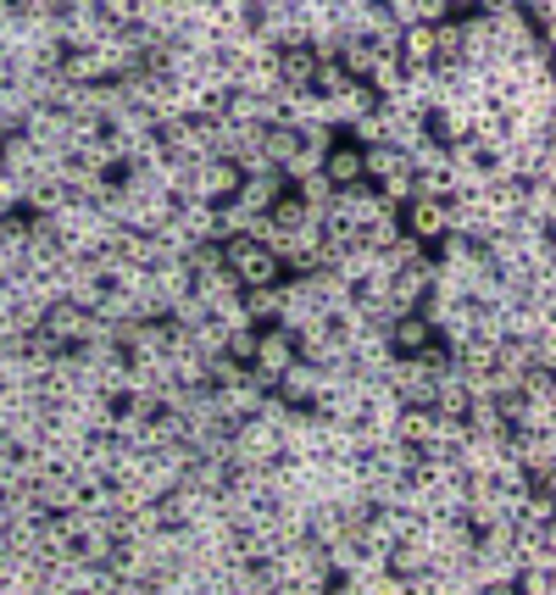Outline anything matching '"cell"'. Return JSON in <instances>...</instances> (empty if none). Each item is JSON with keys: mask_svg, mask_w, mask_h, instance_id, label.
<instances>
[{"mask_svg": "<svg viewBox=\"0 0 556 595\" xmlns=\"http://www.w3.org/2000/svg\"><path fill=\"white\" fill-rule=\"evenodd\" d=\"M223 262H229V273L240 279V290H256V284H284V262L256 240V234H234V240H223Z\"/></svg>", "mask_w": 556, "mask_h": 595, "instance_id": "6da1fadb", "label": "cell"}, {"mask_svg": "<svg viewBox=\"0 0 556 595\" xmlns=\"http://www.w3.org/2000/svg\"><path fill=\"white\" fill-rule=\"evenodd\" d=\"M240 168L234 162H223V157H201L195 168H190V179H184V195L179 201H206V206H223V201H234L240 195Z\"/></svg>", "mask_w": 556, "mask_h": 595, "instance_id": "7a4b0ae2", "label": "cell"}, {"mask_svg": "<svg viewBox=\"0 0 556 595\" xmlns=\"http://www.w3.org/2000/svg\"><path fill=\"white\" fill-rule=\"evenodd\" d=\"M401 229L406 234H417L428 251L451 234V201H423V195H412L406 206H401Z\"/></svg>", "mask_w": 556, "mask_h": 595, "instance_id": "3957f363", "label": "cell"}, {"mask_svg": "<svg viewBox=\"0 0 556 595\" xmlns=\"http://www.w3.org/2000/svg\"><path fill=\"white\" fill-rule=\"evenodd\" d=\"M295 356H301V345H295V334H290L284 323H262V329H256V356H251V362H256L273 384H279V373H284Z\"/></svg>", "mask_w": 556, "mask_h": 595, "instance_id": "277c9868", "label": "cell"}, {"mask_svg": "<svg viewBox=\"0 0 556 595\" xmlns=\"http://www.w3.org/2000/svg\"><path fill=\"white\" fill-rule=\"evenodd\" d=\"M29 495L40 501V512H73V506L84 501V484H79L68 467H46V473L29 484Z\"/></svg>", "mask_w": 556, "mask_h": 595, "instance_id": "5b68a950", "label": "cell"}, {"mask_svg": "<svg viewBox=\"0 0 556 595\" xmlns=\"http://www.w3.org/2000/svg\"><path fill=\"white\" fill-rule=\"evenodd\" d=\"M273 73H279V84H284V90H312V73H317V51H312V40L279 46Z\"/></svg>", "mask_w": 556, "mask_h": 595, "instance_id": "8992f818", "label": "cell"}, {"mask_svg": "<svg viewBox=\"0 0 556 595\" xmlns=\"http://www.w3.org/2000/svg\"><path fill=\"white\" fill-rule=\"evenodd\" d=\"M323 179L334 190H351V184H367V168H362V145H351L345 134L323 151Z\"/></svg>", "mask_w": 556, "mask_h": 595, "instance_id": "52a82bcc", "label": "cell"}, {"mask_svg": "<svg viewBox=\"0 0 556 595\" xmlns=\"http://www.w3.org/2000/svg\"><path fill=\"white\" fill-rule=\"evenodd\" d=\"M323 101H328V123H334V129H351L356 118H367V112L378 107V90L362 84V79H351L340 95H323Z\"/></svg>", "mask_w": 556, "mask_h": 595, "instance_id": "ba28073f", "label": "cell"}, {"mask_svg": "<svg viewBox=\"0 0 556 595\" xmlns=\"http://www.w3.org/2000/svg\"><path fill=\"white\" fill-rule=\"evenodd\" d=\"M84 323H90V312H84L79 301H68V295H57V301L46 306V317H40V329H46L57 345H79V340H84Z\"/></svg>", "mask_w": 556, "mask_h": 595, "instance_id": "9c48e42d", "label": "cell"}, {"mask_svg": "<svg viewBox=\"0 0 556 595\" xmlns=\"http://www.w3.org/2000/svg\"><path fill=\"white\" fill-rule=\"evenodd\" d=\"M434 340V323L423 317V312H395L390 323H384V345L395 351V356H412V351H423Z\"/></svg>", "mask_w": 556, "mask_h": 595, "instance_id": "30bf717a", "label": "cell"}, {"mask_svg": "<svg viewBox=\"0 0 556 595\" xmlns=\"http://www.w3.org/2000/svg\"><path fill=\"white\" fill-rule=\"evenodd\" d=\"M284 190H290V179H284L279 168H262V173H245V179H240V195H234V201L251 206V212H267Z\"/></svg>", "mask_w": 556, "mask_h": 595, "instance_id": "8fae6325", "label": "cell"}, {"mask_svg": "<svg viewBox=\"0 0 556 595\" xmlns=\"http://www.w3.org/2000/svg\"><path fill=\"white\" fill-rule=\"evenodd\" d=\"M0 168H7L12 179H34L40 173V145L23 129H12L7 140H0Z\"/></svg>", "mask_w": 556, "mask_h": 595, "instance_id": "7c38bea8", "label": "cell"}, {"mask_svg": "<svg viewBox=\"0 0 556 595\" xmlns=\"http://www.w3.org/2000/svg\"><path fill=\"white\" fill-rule=\"evenodd\" d=\"M256 145H262L267 168H284V162L301 151V129H295V123H267V129L256 134Z\"/></svg>", "mask_w": 556, "mask_h": 595, "instance_id": "4fadbf2b", "label": "cell"}, {"mask_svg": "<svg viewBox=\"0 0 556 595\" xmlns=\"http://www.w3.org/2000/svg\"><path fill=\"white\" fill-rule=\"evenodd\" d=\"M362 168H367V184H378V179L412 173V157L401 145H362Z\"/></svg>", "mask_w": 556, "mask_h": 595, "instance_id": "5bb4252c", "label": "cell"}, {"mask_svg": "<svg viewBox=\"0 0 556 595\" xmlns=\"http://www.w3.org/2000/svg\"><path fill=\"white\" fill-rule=\"evenodd\" d=\"M173 223L201 245V240H218V206H206V201H179L173 206Z\"/></svg>", "mask_w": 556, "mask_h": 595, "instance_id": "9a60e30c", "label": "cell"}, {"mask_svg": "<svg viewBox=\"0 0 556 595\" xmlns=\"http://www.w3.org/2000/svg\"><path fill=\"white\" fill-rule=\"evenodd\" d=\"M401 68H434V23L401 29Z\"/></svg>", "mask_w": 556, "mask_h": 595, "instance_id": "2e32d148", "label": "cell"}, {"mask_svg": "<svg viewBox=\"0 0 556 595\" xmlns=\"http://www.w3.org/2000/svg\"><path fill=\"white\" fill-rule=\"evenodd\" d=\"M240 306L245 317L262 329V323H279V306H284V284H256V290H240Z\"/></svg>", "mask_w": 556, "mask_h": 595, "instance_id": "e0dca14e", "label": "cell"}, {"mask_svg": "<svg viewBox=\"0 0 556 595\" xmlns=\"http://www.w3.org/2000/svg\"><path fill=\"white\" fill-rule=\"evenodd\" d=\"M334 62L345 68V79H362V84H367V79H373V68H378V51H373L367 40L345 34V40H340V57H334Z\"/></svg>", "mask_w": 556, "mask_h": 595, "instance_id": "ac0fdd59", "label": "cell"}, {"mask_svg": "<svg viewBox=\"0 0 556 595\" xmlns=\"http://www.w3.org/2000/svg\"><path fill=\"white\" fill-rule=\"evenodd\" d=\"M267 218H273V229H306V223H323V212H312L295 190H284V195L267 206Z\"/></svg>", "mask_w": 556, "mask_h": 595, "instance_id": "d6986e66", "label": "cell"}, {"mask_svg": "<svg viewBox=\"0 0 556 595\" xmlns=\"http://www.w3.org/2000/svg\"><path fill=\"white\" fill-rule=\"evenodd\" d=\"M395 434H401L406 445H428V434H434V406H401Z\"/></svg>", "mask_w": 556, "mask_h": 595, "instance_id": "ffe728a7", "label": "cell"}, {"mask_svg": "<svg viewBox=\"0 0 556 595\" xmlns=\"http://www.w3.org/2000/svg\"><path fill=\"white\" fill-rule=\"evenodd\" d=\"M290 190H295V195H301V201H306L312 212H328V201H334V184L323 179V168H317V173H301V179H295Z\"/></svg>", "mask_w": 556, "mask_h": 595, "instance_id": "44dd1931", "label": "cell"}, {"mask_svg": "<svg viewBox=\"0 0 556 595\" xmlns=\"http://www.w3.org/2000/svg\"><path fill=\"white\" fill-rule=\"evenodd\" d=\"M240 379H245V362H234L229 351L206 356V384H212V390H229V384H240Z\"/></svg>", "mask_w": 556, "mask_h": 595, "instance_id": "7402d4cb", "label": "cell"}, {"mask_svg": "<svg viewBox=\"0 0 556 595\" xmlns=\"http://www.w3.org/2000/svg\"><path fill=\"white\" fill-rule=\"evenodd\" d=\"M223 351H229L234 362H251V356H256V323H240V329H229Z\"/></svg>", "mask_w": 556, "mask_h": 595, "instance_id": "603a6c76", "label": "cell"}, {"mask_svg": "<svg viewBox=\"0 0 556 595\" xmlns=\"http://www.w3.org/2000/svg\"><path fill=\"white\" fill-rule=\"evenodd\" d=\"M345 84H351V79H345L340 62H317V73H312V90H317V95H340Z\"/></svg>", "mask_w": 556, "mask_h": 595, "instance_id": "cb8c5ba5", "label": "cell"}, {"mask_svg": "<svg viewBox=\"0 0 556 595\" xmlns=\"http://www.w3.org/2000/svg\"><path fill=\"white\" fill-rule=\"evenodd\" d=\"M406 7H412V23H445L451 18L445 0H406Z\"/></svg>", "mask_w": 556, "mask_h": 595, "instance_id": "d4e9b609", "label": "cell"}, {"mask_svg": "<svg viewBox=\"0 0 556 595\" xmlns=\"http://www.w3.org/2000/svg\"><path fill=\"white\" fill-rule=\"evenodd\" d=\"M445 7H451V18H473V12H478V0H445Z\"/></svg>", "mask_w": 556, "mask_h": 595, "instance_id": "484cf974", "label": "cell"}, {"mask_svg": "<svg viewBox=\"0 0 556 595\" xmlns=\"http://www.w3.org/2000/svg\"><path fill=\"white\" fill-rule=\"evenodd\" d=\"M7 134H12V129H7V123H0V140H7Z\"/></svg>", "mask_w": 556, "mask_h": 595, "instance_id": "4316f807", "label": "cell"}, {"mask_svg": "<svg viewBox=\"0 0 556 595\" xmlns=\"http://www.w3.org/2000/svg\"><path fill=\"white\" fill-rule=\"evenodd\" d=\"M0 179H7V168H0Z\"/></svg>", "mask_w": 556, "mask_h": 595, "instance_id": "83f0119b", "label": "cell"}]
</instances>
